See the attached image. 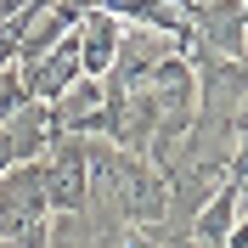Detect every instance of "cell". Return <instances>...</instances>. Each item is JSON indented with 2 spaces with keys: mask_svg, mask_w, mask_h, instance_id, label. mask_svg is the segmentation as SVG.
<instances>
[{
  "mask_svg": "<svg viewBox=\"0 0 248 248\" xmlns=\"http://www.w3.org/2000/svg\"><path fill=\"white\" fill-rule=\"evenodd\" d=\"M74 40H79V74L85 79H102L113 68V57H119V40H124V23L113 12H85L79 17V29H74Z\"/></svg>",
  "mask_w": 248,
  "mask_h": 248,
  "instance_id": "obj_2",
  "label": "cell"
},
{
  "mask_svg": "<svg viewBox=\"0 0 248 248\" xmlns=\"http://www.w3.org/2000/svg\"><path fill=\"white\" fill-rule=\"evenodd\" d=\"M192 29H198L209 57L243 62V0H209V6H198L192 12Z\"/></svg>",
  "mask_w": 248,
  "mask_h": 248,
  "instance_id": "obj_3",
  "label": "cell"
},
{
  "mask_svg": "<svg viewBox=\"0 0 248 248\" xmlns=\"http://www.w3.org/2000/svg\"><path fill=\"white\" fill-rule=\"evenodd\" d=\"M136 237H141V232H136ZM141 248H198V243H192L186 226H153V237H147Z\"/></svg>",
  "mask_w": 248,
  "mask_h": 248,
  "instance_id": "obj_4",
  "label": "cell"
},
{
  "mask_svg": "<svg viewBox=\"0 0 248 248\" xmlns=\"http://www.w3.org/2000/svg\"><path fill=\"white\" fill-rule=\"evenodd\" d=\"M243 170H248V158H243V153H232V164H226V181L209 192V203H198V209H192L186 232H192V243H198V248H220V237H226L237 220H243Z\"/></svg>",
  "mask_w": 248,
  "mask_h": 248,
  "instance_id": "obj_1",
  "label": "cell"
}]
</instances>
